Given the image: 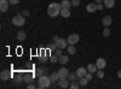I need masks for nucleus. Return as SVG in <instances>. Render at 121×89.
Listing matches in <instances>:
<instances>
[{
	"instance_id": "obj_21",
	"label": "nucleus",
	"mask_w": 121,
	"mask_h": 89,
	"mask_svg": "<svg viewBox=\"0 0 121 89\" xmlns=\"http://www.w3.org/2000/svg\"><path fill=\"white\" fill-rule=\"evenodd\" d=\"M67 52H68L69 54H75V53H76L75 45H68V47H67Z\"/></svg>"
},
{
	"instance_id": "obj_8",
	"label": "nucleus",
	"mask_w": 121,
	"mask_h": 89,
	"mask_svg": "<svg viewBox=\"0 0 121 89\" xmlns=\"http://www.w3.org/2000/svg\"><path fill=\"white\" fill-rule=\"evenodd\" d=\"M9 6H10L9 0H0V11L1 12H6L9 10Z\"/></svg>"
},
{
	"instance_id": "obj_26",
	"label": "nucleus",
	"mask_w": 121,
	"mask_h": 89,
	"mask_svg": "<svg viewBox=\"0 0 121 89\" xmlns=\"http://www.w3.org/2000/svg\"><path fill=\"white\" fill-rule=\"evenodd\" d=\"M15 82H16V83H21V82H23V76H22L21 74H17V75L15 76Z\"/></svg>"
},
{
	"instance_id": "obj_41",
	"label": "nucleus",
	"mask_w": 121,
	"mask_h": 89,
	"mask_svg": "<svg viewBox=\"0 0 121 89\" xmlns=\"http://www.w3.org/2000/svg\"><path fill=\"white\" fill-rule=\"evenodd\" d=\"M117 77L121 80V70H119V71H117Z\"/></svg>"
},
{
	"instance_id": "obj_27",
	"label": "nucleus",
	"mask_w": 121,
	"mask_h": 89,
	"mask_svg": "<svg viewBox=\"0 0 121 89\" xmlns=\"http://www.w3.org/2000/svg\"><path fill=\"white\" fill-rule=\"evenodd\" d=\"M78 76H76V72H70L69 75H68V80L70 81V82H73V81H75V78H76Z\"/></svg>"
},
{
	"instance_id": "obj_11",
	"label": "nucleus",
	"mask_w": 121,
	"mask_h": 89,
	"mask_svg": "<svg viewBox=\"0 0 121 89\" xmlns=\"http://www.w3.org/2000/svg\"><path fill=\"white\" fill-rule=\"evenodd\" d=\"M0 78H1V81H7L11 78V72L7 71V70H4L1 71V74H0Z\"/></svg>"
},
{
	"instance_id": "obj_9",
	"label": "nucleus",
	"mask_w": 121,
	"mask_h": 89,
	"mask_svg": "<svg viewBox=\"0 0 121 89\" xmlns=\"http://www.w3.org/2000/svg\"><path fill=\"white\" fill-rule=\"evenodd\" d=\"M95 64L97 65L98 69H103V70H104V67L107 66V62H105V59H104V58H98Z\"/></svg>"
},
{
	"instance_id": "obj_38",
	"label": "nucleus",
	"mask_w": 121,
	"mask_h": 89,
	"mask_svg": "<svg viewBox=\"0 0 121 89\" xmlns=\"http://www.w3.org/2000/svg\"><path fill=\"white\" fill-rule=\"evenodd\" d=\"M22 13H23V16H24V17H28V16H29V11H28V10H24V11H23Z\"/></svg>"
},
{
	"instance_id": "obj_10",
	"label": "nucleus",
	"mask_w": 121,
	"mask_h": 89,
	"mask_svg": "<svg viewBox=\"0 0 121 89\" xmlns=\"http://www.w3.org/2000/svg\"><path fill=\"white\" fill-rule=\"evenodd\" d=\"M86 11H87L88 13H95V12L97 11V4H95V3H90V4H87V6H86Z\"/></svg>"
},
{
	"instance_id": "obj_39",
	"label": "nucleus",
	"mask_w": 121,
	"mask_h": 89,
	"mask_svg": "<svg viewBox=\"0 0 121 89\" xmlns=\"http://www.w3.org/2000/svg\"><path fill=\"white\" fill-rule=\"evenodd\" d=\"M97 10H103V4H97Z\"/></svg>"
},
{
	"instance_id": "obj_4",
	"label": "nucleus",
	"mask_w": 121,
	"mask_h": 89,
	"mask_svg": "<svg viewBox=\"0 0 121 89\" xmlns=\"http://www.w3.org/2000/svg\"><path fill=\"white\" fill-rule=\"evenodd\" d=\"M67 41H68L69 45H76L80 41V36L78 34H70L67 39Z\"/></svg>"
},
{
	"instance_id": "obj_36",
	"label": "nucleus",
	"mask_w": 121,
	"mask_h": 89,
	"mask_svg": "<svg viewBox=\"0 0 121 89\" xmlns=\"http://www.w3.org/2000/svg\"><path fill=\"white\" fill-rule=\"evenodd\" d=\"M9 3L12 4V5H17V4L19 3V0H9Z\"/></svg>"
},
{
	"instance_id": "obj_29",
	"label": "nucleus",
	"mask_w": 121,
	"mask_h": 89,
	"mask_svg": "<svg viewBox=\"0 0 121 89\" xmlns=\"http://www.w3.org/2000/svg\"><path fill=\"white\" fill-rule=\"evenodd\" d=\"M69 87L72 88V89H78L79 87H81V85H80V83H79L78 81H73V82H72V84H70Z\"/></svg>"
},
{
	"instance_id": "obj_6",
	"label": "nucleus",
	"mask_w": 121,
	"mask_h": 89,
	"mask_svg": "<svg viewBox=\"0 0 121 89\" xmlns=\"http://www.w3.org/2000/svg\"><path fill=\"white\" fill-rule=\"evenodd\" d=\"M113 23V18L110 16H104L103 19H102V24L104 25V28H109Z\"/></svg>"
},
{
	"instance_id": "obj_23",
	"label": "nucleus",
	"mask_w": 121,
	"mask_h": 89,
	"mask_svg": "<svg viewBox=\"0 0 121 89\" xmlns=\"http://www.w3.org/2000/svg\"><path fill=\"white\" fill-rule=\"evenodd\" d=\"M60 16L63 18H69L70 17V11L67 8H62V11H60Z\"/></svg>"
},
{
	"instance_id": "obj_31",
	"label": "nucleus",
	"mask_w": 121,
	"mask_h": 89,
	"mask_svg": "<svg viewBox=\"0 0 121 89\" xmlns=\"http://www.w3.org/2000/svg\"><path fill=\"white\" fill-rule=\"evenodd\" d=\"M50 62H51V63H58V55L52 54L51 57H50Z\"/></svg>"
},
{
	"instance_id": "obj_18",
	"label": "nucleus",
	"mask_w": 121,
	"mask_h": 89,
	"mask_svg": "<svg viewBox=\"0 0 121 89\" xmlns=\"http://www.w3.org/2000/svg\"><path fill=\"white\" fill-rule=\"evenodd\" d=\"M50 78H51V82L52 83H56V82H58L59 81V74H58V71L57 72H53V74H51V76H50Z\"/></svg>"
},
{
	"instance_id": "obj_35",
	"label": "nucleus",
	"mask_w": 121,
	"mask_h": 89,
	"mask_svg": "<svg viewBox=\"0 0 121 89\" xmlns=\"http://www.w3.org/2000/svg\"><path fill=\"white\" fill-rule=\"evenodd\" d=\"M72 4H73V6H79L80 5V0H72Z\"/></svg>"
},
{
	"instance_id": "obj_33",
	"label": "nucleus",
	"mask_w": 121,
	"mask_h": 89,
	"mask_svg": "<svg viewBox=\"0 0 121 89\" xmlns=\"http://www.w3.org/2000/svg\"><path fill=\"white\" fill-rule=\"evenodd\" d=\"M85 77L87 78V80H88V81H91V80H92V78H93V74H92V72H87Z\"/></svg>"
},
{
	"instance_id": "obj_12",
	"label": "nucleus",
	"mask_w": 121,
	"mask_h": 89,
	"mask_svg": "<svg viewBox=\"0 0 121 89\" xmlns=\"http://www.w3.org/2000/svg\"><path fill=\"white\" fill-rule=\"evenodd\" d=\"M87 72H88L87 69H85V67H79L78 70H76V76H78L79 78H81V77H85Z\"/></svg>"
},
{
	"instance_id": "obj_28",
	"label": "nucleus",
	"mask_w": 121,
	"mask_h": 89,
	"mask_svg": "<svg viewBox=\"0 0 121 89\" xmlns=\"http://www.w3.org/2000/svg\"><path fill=\"white\" fill-rule=\"evenodd\" d=\"M47 48L50 49L51 52H55L56 51V48H57V46H56V42H52V43H48L47 45Z\"/></svg>"
},
{
	"instance_id": "obj_16",
	"label": "nucleus",
	"mask_w": 121,
	"mask_h": 89,
	"mask_svg": "<svg viewBox=\"0 0 121 89\" xmlns=\"http://www.w3.org/2000/svg\"><path fill=\"white\" fill-rule=\"evenodd\" d=\"M86 69H87V71H88V72H92V74L97 72V70H98V67H97L96 64H88Z\"/></svg>"
},
{
	"instance_id": "obj_32",
	"label": "nucleus",
	"mask_w": 121,
	"mask_h": 89,
	"mask_svg": "<svg viewBox=\"0 0 121 89\" xmlns=\"http://www.w3.org/2000/svg\"><path fill=\"white\" fill-rule=\"evenodd\" d=\"M103 35H104V37L110 36V30H109V28H104V30H103Z\"/></svg>"
},
{
	"instance_id": "obj_7",
	"label": "nucleus",
	"mask_w": 121,
	"mask_h": 89,
	"mask_svg": "<svg viewBox=\"0 0 121 89\" xmlns=\"http://www.w3.org/2000/svg\"><path fill=\"white\" fill-rule=\"evenodd\" d=\"M58 84H59L60 88H64V89L70 85V84H69V80H68L67 77H60L59 81H58Z\"/></svg>"
},
{
	"instance_id": "obj_24",
	"label": "nucleus",
	"mask_w": 121,
	"mask_h": 89,
	"mask_svg": "<svg viewBox=\"0 0 121 89\" xmlns=\"http://www.w3.org/2000/svg\"><path fill=\"white\" fill-rule=\"evenodd\" d=\"M47 59H48V53L46 52H43L41 55H40V63H46L47 62Z\"/></svg>"
},
{
	"instance_id": "obj_14",
	"label": "nucleus",
	"mask_w": 121,
	"mask_h": 89,
	"mask_svg": "<svg viewBox=\"0 0 121 89\" xmlns=\"http://www.w3.org/2000/svg\"><path fill=\"white\" fill-rule=\"evenodd\" d=\"M69 62V57L68 55H64V54H62V55H59L58 57V63H60V64H67Z\"/></svg>"
},
{
	"instance_id": "obj_22",
	"label": "nucleus",
	"mask_w": 121,
	"mask_h": 89,
	"mask_svg": "<svg viewBox=\"0 0 121 89\" xmlns=\"http://www.w3.org/2000/svg\"><path fill=\"white\" fill-rule=\"evenodd\" d=\"M26 37H27V36H26V33H24V31H17V40H18V41H21V42L24 41Z\"/></svg>"
},
{
	"instance_id": "obj_19",
	"label": "nucleus",
	"mask_w": 121,
	"mask_h": 89,
	"mask_svg": "<svg viewBox=\"0 0 121 89\" xmlns=\"http://www.w3.org/2000/svg\"><path fill=\"white\" fill-rule=\"evenodd\" d=\"M72 5H73L72 1H69V0H62V3H60V6H62V8H67V10H69Z\"/></svg>"
},
{
	"instance_id": "obj_3",
	"label": "nucleus",
	"mask_w": 121,
	"mask_h": 89,
	"mask_svg": "<svg viewBox=\"0 0 121 89\" xmlns=\"http://www.w3.org/2000/svg\"><path fill=\"white\" fill-rule=\"evenodd\" d=\"M24 23H26V18H24L23 15L22 16L17 15L12 18V24L16 25V27H22V25H24Z\"/></svg>"
},
{
	"instance_id": "obj_37",
	"label": "nucleus",
	"mask_w": 121,
	"mask_h": 89,
	"mask_svg": "<svg viewBox=\"0 0 121 89\" xmlns=\"http://www.w3.org/2000/svg\"><path fill=\"white\" fill-rule=\"evenodd\" d=\"M34 88H36V87H35L33 83H29V84L27 85V89H34Z\"/></svg>"
},
{
	"instance_id": "obj_25",
	"label": "nucleus",
	"mask_w": 121,
	"mask_h": 89,
	"mask_svg": "<svg viewBox=\"0 0 121 89\" xmlns=\"http://www.w3.org/2000/svg\"><path fill=\"white\" fill-rule=\"evenodd\" d=\"M79 83H80V85H81V87H86L87 83H88V80H87L86 77H81L79 80Z\"/></svg>"
},
{
	"instance_id": "obj_15",
	"label": "nucleus",
	"mask_w": 121,
	"mask_h": 89,
	"mask_svg": "<svg viewBox=\"0 0 121 89\" xmlns=\"http://www.w3.org/2000/svg\"><path fill=\"white\" fill-rule=\"evenodd\" d=\"M103 3L107 8H112L115 6V0H103Z\"/></svg>"
},
{
	"instance_id": "obj_17",
	"label": "nucleus",
	"mask_w": 121,
	"mask_h": 89,
	"mask_svg": "<svg viewBox=\"0 0 121 89\" xmlns=\"http://www.w3.org/2000/svg\"><path fill=\"white\" fill-rule=\"evenodd\" d=\"M47 71V69H43V67H38L36 70H35V76L39 78L40 76H43V75H45V72Z\"/></svg>"
},
{
	"instance_id": "obj_20",
	"label": "nucleus",
	"mask_w": 121,
	"mask_h": 89,
	"mask_svg": "<svg viewBox=\"0 0 121 89\" xmlns=\"http://www.w3.org/2000/svg\"><path fill=\"white\" fill-rule=\"evenodd\" d=\"M33 77H34V75H30V74H27L24 77H23V82H26V83H32L33 82Z\"/></svg>"
},
{
	"instance_id": "obj_30",
	"label": "nucleus",
	"mask_w": 121,
	"mask_h": 89,
	"mask_svg": "<svg viewBox=\"0 0 121 89\" xmlns=\"http://www.w3.org/2000/svg\"><path fill=\"white\" fill-rule=\"evenodd\" d=\"M97 77H98V78H103V77H104L103 69H98V70H97Z\"/></svg>"
},
{
	"instance_id": "obj_2",
	"label": "nucleus",
	"mask_w": 121,
	"mask_h": 89,
	"mask_svg": "<svg viewBox=\"0 0 121 89\" xmlns=\"http://www.w3.org/2000/svg\"><path fill=\"white\" fill-rule=\"evenodd\" d=\"M51 78H50V76H46V75H43L39 77L38 80V84H39V88L41 89H45V88H48L50 85H51Z\"/></svg>"
},
{
	"instance_id": "obj_1",
	"label": "nucleus",
	"mask_w": 121,
	"mask_h": 89,
	"mask_svg": "<svg viewBox=\"0 0 121 89\" xmlns=\"http://www.w3.org/2000/svg\"><path fill=\"white\" fill-rule=\"evenodd\" d=\"M60 11H62V6H60V4H57V3H51L47 7V13H48L50 17L59 16Z\"/></svg>"
},
{
	"instance_id": "obj_13",
	"label": "nucleus",
	"mask_w": 121,
	"mask_h": 89,
	"mask_svg": "<svg viewBox=\"0 0 121 89\" xmlns=\"http://www.w3.org/2000/svg\"><path fill=\"white\" fill-rule=\"evenodd\" d=\"M58 74H59V77H68L69 75V70L67 67H60L58 70Z\"/></svg>"
},
{
	"instance_id": "obj_40",
	"label": "nucleus",
	"mask_w": 121,
	"mask_h": 89,
	"mask_svg": "<svg viewBox=\"0 0 121 89\" xmlns=\"http://www.w3.org/2000/svg\"><path fill=\"white\" fill-rule=\"evenodd\" d=\"M95 3H96V4H102L103 0H95Z\"/></svg>"
},
{
	"instance_id": "obj_34",
	"label": "nucleus",
	"mask_w": 121,
	"mask_h": 89,
	"mask_svg": "<svg viewBox=\"0 0 121 89\" xmlns=\"http://www.w3.org/2000/svg\"><path fill=\"white\" fill-rule=\"evenodd\" d=\"M55 54L58 55V57H59V55H62V49H60V48H57L56 51H55Z\"/></svg>"
},
{
	"instance_id": "obj_5",
	"label": "nucleus",
	"mask_w": 121,
	"mask_h": 89,
	"mask_svg": "<svg viewBox=\"0 0 121 89\" xmlns=\"http://www.w3.org/2000/svg\"><path fill=\"white\" fill-rule=\"evenodd\" d=\"M68 41H65L64 39H58V40L56 41V46L57 48H60V49H63V48H67L68 47Z\"/></svg>"
}]
</instances>
